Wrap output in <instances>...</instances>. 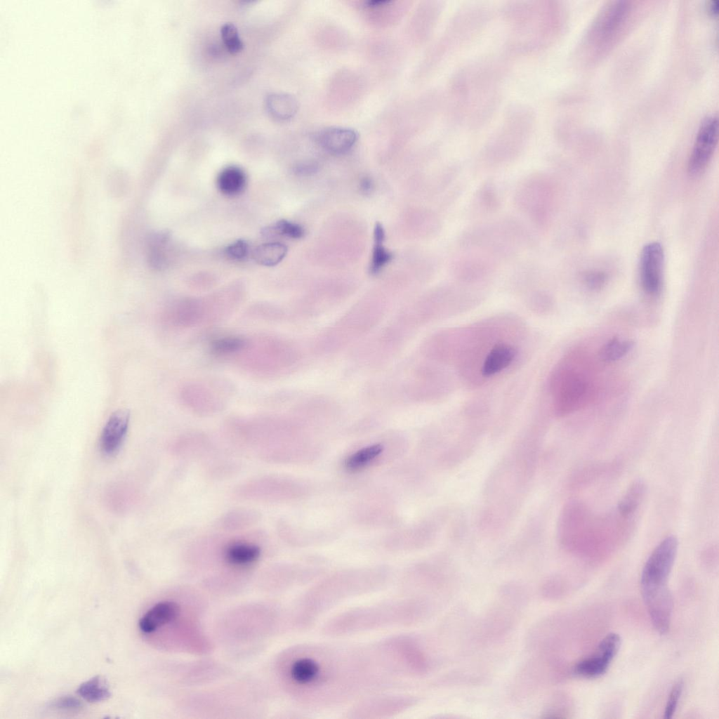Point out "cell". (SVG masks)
<instances>
[{"instance_id": "obj_1", "label": "cell", "mask_w": 719, "mask_h": 719, "mask_svg": "<svg viewBox=\"0 0 719 719\" xmlns=\"http://www.w3.org/2000/svg\"><path fill=\"white\" fill-rule=\"evenodd\" d=\"M288 673L303 703L329 708L389 685L392 678L375 645L312 642L296 651Z\"/></svg>"}, {"instance_id": "obj_2", "label": "cell", "mask_w": 719, "mask_h": 719, "mask_svg": "<svg viewBox=\"0 0 719 719\" xmlns=\"http://www.w3.org/2000/svg\"><path fill=\"white\" fill-rule=\"evenodd\" d=\"M509 70L502 55L482 57L458 68L449 80V124L471 131L484 127L501 104Z\"/></svg>"}, {"instance_id": "obj_3", "label": "cell", "mask_w": 719, "mask_h": 719, "mask_svg": "<svg viewBox=\"0 0 719 719\" xmlns=\"http://www.w3.org/2000/svg\"><path fill=\"white\" fill-rule=\"evenodd\" d=\"M509 28L506 53L527 55L545 51L553 42L560 27V9L553 1H513L501 8Z\"/></svg>"}, {"instance_id": "obj_4", "label": "cell", "mask_w": 719, "mask_h": 719, "mask_svg": "<svg viewBox=\"0 0 719 719\" xmlns=\"http://www.w3.org/2000/svg\"><path fill=\"white\" fill-rule=\"evenodd\" d=\"M421 605L411 594L356 607L331 617L322 627L328 636L339 637L410 626L419 618Z\"/></svg>"}, {"instance_id": "obj_5", "label": "cell", "mask_w": 719, "mask_h": 719, "mask_svg": "<svg viewBox=\"0 0 719 719\" xmlns=\"http://www.w3.org/2000/svg\"><path fill=\"white\" fill-rule=\"evenodd\" d=\"M535 124L536 114L532 107L525 103L512 104L506 111L501 125L482 148L481 159L490 166L513 161L525 150Z\"/></svg>"}, {"instance_id": "obj_6", "label": "cell", "mask_w": 719, "mask_h": 719, "mask_svg": "<svg viewBox=\"0 0 719 719\" xmlns=\"http://www.w3.org/2000/svg\"><path fill=\"white\" fill-rule=\"evenodd\" d=\"M310 588L306 605L309 619L315 621L321 614L345 600L381 588L384 580L375 578H330Z\"/></svg>"}, {"instance_id": "obj_7", "label": "cell", "mask_w": 719, "mask_h": 719, "mask_svg": "<svg viewBox=\"0 0 719 719\" xmlns=\"http://www.w3.org/2000/svg\"><path fill=\"white\" fill-rule=\"evenodd\" d=\"M587 508L578 501H570L562 508L558 523L560 543L570 550L602 543L600 520H594Z\"/></svg>"}, {"instance_id": "obj_8", "label": "cell", "mask_w": 719, "mask_h": 719, "mask_svg": "<svg viewBox=\"0 0 719 719\" xmlns=\"http://www.w3.org/2000/svg\"><path fill=\"white\" fill-rule=\"evenodd\" d=\"M678 548V539L670 535L655 547L647 558L640 578L644 602L665 600L672 598L667 583Z\"/></svg>"}, {"instance_id": "obj_9", "label": "cell", "mask_w": 719, "mask_h": 719, "mask_svg": "<svg viewBox=\"0 0 719 719\" xmlns=\"http://www.w3.org/2000/svg\"><path fill=\"white\" fill-rule=\"evenodd\" d=\"M489 8L470 5L459 9L451 18L439 46L441 58L449 56L475 39L491 18Z\"/></svg>"}, {"instance_id": "obj_10", "label": "cell", "mask_w": 719, "mask_h": 719, "mask_svg": "<svg viewBox=\"0 0 719 719\" xmlns=\"http://www.w3.org/2000/svg\"><path fill=\"white\" fill-rule=\"evenodd\" d=\"M287 355V348L284 342L265 336L247 338L244 347L232 358L245 370L270 376L284 366Z\"/></svg>"}, {"instance_id": "obj_11", "label": "cell", "mask_w": 719, "mask_h": 719, "mask_svg": "<svg viewBox=\"0 0 719 719\" xmlns=\"http://www.w3.org/2000/svg\"><path fill=\"white\" fill-rule=\"evenodd\" d=\"M232 387L223 380L198 381L182 387V403L194 414L210 416L223 411L227 404Z\"/></svg>"}, {"instance_id": "obj_12", "label": "cell", "mask_w": 719, "mask_h": 719, "mask_svg": "<svg viewBox=\"0 0 719 719\" xmlns=\"http://www.w3.org/2000/svg\"><path fill=\"white\" fill-rule=\"evenodd\" d=\"M414 699L407 694H376L363 696L350 711L349 717L378 718L398 714L409 708Z\"/></svg>"}, {"instance_id": "obj_13", "label": "cell", "mask_w": 719, "mask_h": 719, "mask_svg": "<svg viewBox=\"0 0 719 719\" xmlns=\"http://www.w3.org/2000/svg\"><path fill=\"white\" fill-rule=\"evenodd\" d=\"M550 194V185L545 177L537 176L527 180L520 187L516 202L536 224L544 226L548 220Z\"/></svg>"}, {"instance_id": "obj_14", "label": "cell", "mask_w": 719, "mask_h": 719, "mask_svg": "<svg viewBox=\"0 0 719 719\" xmlns=\"http://www.w3.org/2000/svg\"><path fill=\"white\" fill-rule=\"evenodd\" d=\"M718 117L715 114L704 119L698 129L688 161V172L692 176L700 175L710 161L718 143Z\"/></svg>"}, {"instance_id": "obj_15", "label": "cell", "mask_w": 719, "mask_h": 719, "mask_svg": "<svg viewBox=\"0 0 719 719\" xmlns=\"http://www.w3.org/2000/svg\"><path fill=\"white\" fill-rule=\"evenodd\" d=\"M664 251L660 244H647L642 250L639 272L643 291L650 296L657 295L663 282Z\"/></svg>"}, {"instance_id": "obj_16", "label": "cell", "mask_w": 719, "mask_h": 719, "mask_svg": "<svg viewBox=\"0 0 719 719\" xmlns=\"http://www.w3.org/2000/svg\"><path fill=\"white\" fill-rule=\"evenodd\" d=\"M620 647L621 641L616 635H606L598 645V652L577 663L574 667V673L587 678L602 675L607 671Z\"/></svg>"}, {"instance_id": "obj_17", "label": "cell", "mask_w": 719, "mask_h": 719, "mask_svg": "<svg viewBox=\"0 0 719 719\" xmlns=\"http://www.w3.org/2000/svg\"><path fill=\"white\" fill-rule=\"evenodd\" d=\"M628 10V3L626 1L617 0L607 4L591 27V39L598 44L610 39L624 22Z\"/></svg>"}, {"instance_id": "obj_18", "label": "cell", "mask_w": 719, "mask_h": 719, "mask_svg": "<svg viewBox=\"0 0 719 719\" xmlns=\"http://www.w3.org/2000/svg\"><path fill=\"white\" fill-rule=\"evenodd\" d=\"M168 324L175 328H190L208 323L206 303L195 299L174 302L165 312Z\"/></svg>"}, {"instance_id": "obj_19", "label": "cell", "mask_w": 719, "mask_h": 719, "mask_svg": "<svg viewBox=\"0 0 719 719\" xmlns=\"http://www.w3.org/2000/svg\"><path fill=\"white\" fill-rule=\"evenodd\" d=\"M130 420L128 411L117 410L114 412L104 426L100 439L101 452L107 456L116 454L126 437Z\"/></svg>"}, {"instance_id": "obj_20", "label": "cell", "mask_w": 719, "mask_h": 719, "mask_svg": "<svg viewBox=\"0 0 719 719\" xmlns=\"http://www.w3.org/2000/svg\"><path fill=\"white\" fill-rule=\"evenodd\" d=\"M316 138L319 144L327 152L342 154L355 145L358 139V133L350 128L331 126L321 130Z\"/></svg>"}, {"instance_id": "obj_21", "label": "cell", "mask_w": 719, "mask_h": 719, "mask_svg": "<svg viewBox=\"0 0 719 719\" xmlns=\"http://www.w3.org/2000/svg\"><path fill=\"white\" fill-rule=\"evenodd\" d=\"M261 548L257 542L247 539H234L225 543L222 555L230 565L243 567L258 560Z\"/></svg>"}, {"instance_id": "obj_22", "label": "cell", "mask_w": 719, "mask_h": 719, "mask_svg": "<svg viewBox=\"0 0 719 719\" xmlns=\"http://www.w3.org/2000/svg\"><path fill=\"white\" fill-rule=\"evenodd\" d=\"M646 494L644 482H634L619 502L614 514L627 526L633 528Z\"/></svg>"}, {"instance_id": "obj_23", "label": "cell", "mask_w": 719, "mask_h": 719, "mask_svg": "<svg viewBox=\"0 0 719 719\" xmlns=\"http://www.w3.org/2000/svg\"><path fill=\"white\" fill-rule=\"evenodd\" d=\"M180 606L173 601L159 602L151 607L140 619L139 628L145 633H150L174 621L180 614Z\"/></svg>"}, {"instance_id": "obj_24", "label": "cell", "mask_w": 719, "mask_h": 719, "mask_svg": "<svg viewBox=\"0 0 719 719\" xmlns=\"http://www.w3.org/2000/svg\"><path fill=\"white\" fill-rule=\"evenodd\" d=\"M211 448L209 438L200 433H189L178 438L172 446L176 456L196 457L209 452Z\"/></svg>"}, {"instance_id": "obj_25", "label": "cell", "mask_w": 719, "mask_h": 719, "mask_svg": "<svg viewBox=\"0 0 719 719\" xmlns=\"http://www.w3.org/2000/svg\"><path fill=\"white\" fill-rule=\"evenodd\" d=\"M588 385L586 381L574 376L562 384L559 395V409L561 412H568L581 402L587 393Z\"/></svg>"}, {"instance_id": "obj_26", "label": "cell", "mask_w": 719, "mask_h": 719, "mask_svg": "<svg viewBox=\"0 0 719 719\" xmlns=\"http://www.w3.org/2000/svg\"><path fill=\"white\" fill-rule=\"evenodd\" d=\"M515 350L506 344L494 347L486 357L482 366L484 376H493L506 369L513 361Z\"/></svg>"}, {"instance_id": "obj_27", "label": "cell", "mask_w": 719, "mask_h": 719, "mask_svg": "<svg viewBox=\"0 0 719 719\" xmlns=\"http://www.w3.org/2000/svg\"><path fill=\"white\" fill-rule=\"evenodd\" d=\"M260 513L251 508H237L226 513L219 520L220 527L227 531L246 529L256 524Z\"/></svg>"}, {"instance_id": "obj_28", "label": "cell", "mask_w": 719, "mask_h": 719, "mask_svg": "<svg viewBox=\"0 0 719 719\" xmlns=\"http://www.w3.org/2000/svg\"><path fill=\"white\" fill-rule=\"evenodd\" d=\"M266 107L275 119L286 121L291 119L298 110L296 98L286 93H273L268 96Z\"/></svg>"}, {"instance_id": "obj_29", "label": "cell", "mask_w": 719, "mask_h": 719, "mask_svg": "<svg viewBox=\"0 0 719 719\" xmlns=\"http://www.w3.org/2000/svg\"><path fill=\"white\" fill-rule=\"evenodd\" d=\"M246 182L245 173L236 166L225 168L217 178L218 189L227 196H235L241 193L245 187Z\"/></svg>"}, {"instance_id": "obj_30", "label": "cell", "mask_w": 719, "mask_h": 719, "mask_svg": "<svg viewBox=\"0 0 719 719\" xmlns=\"http://www.w3.org/2000/svg\"><path fill=\"white\" fill-rule=\"evenodd\" d=\"M169 241V235L166 232H156L150 236L147 259L150 267L161 270L167 265Z\"/></svg>"}, {"instance_id": "obj_31", "label": "cell", "mask_w": 719, "mask_h": 719, "mask_svg": "<svg viewBox=\"0 0 719 719\" xmlns=\"http://www.w3.org/2000/svg\"><path fill=\"white\" fill-rule=\"evenodd\" d=\"M374 246L370 264L371 274H377L393 259V254L383 246L385 231L382 225L376 223L374 231Z\"/></svg>"}, {"instance_id": "obj_32", "label": "cell", "mask_w": 719, "mask_h": 719, "mask_svg": "<svg viewBox=\"0 0 719 719\" xmlns=\"http://www.w3.org/2000/svg\"><path fill=\"white\" fill-rule=\"evenodd\" d=\"M287 253V247L279 242H270L258 246L253 251L256 262L264 266H274L281 262Z\"/></svg>"}, {"instance_id": "obj_33", "label": "cell", "mask_w": 719, "mask_h": 719, "mask_svg": "<svg viewBox=\"0 0 719 719\" xmlns=\"http://www.w3.org/2000/svg\"><path fill=\"white\" fill-rule=\"evenodd\" d=\"M247 338L240 336H221L213 340L211 352L216 356L232 358L244 347Z\"/></svg>"}, {"instance_id": "obj_34", "label": "cell", "mask_w": 719, "mask_h": 719, "mask_svg": "<svg viewBox=\"0 0 719 719\" xmlns=\"http://www.w3.org/2000/svg\"><path fill=\"white\" fill-rule=\"evenodd\" d=\"M77 693L91 703L104 701L110 697L106 682L100 676H95L83 682L77 689Z\"/></svg>"}, {"instance_id": "obj_35", "label": "cell", "mask_w": 719, "mask_h": 719, "mask_svg": "<svg viewBox=\"0 0 719 719\" xmlns=\"http://www.w3.org/2000/svg\"><path fill=\"white\" fill-rule=\"evenodd\" d=\"M633 346L634 343L632 341L613 338L600 348L599 357L605 362H616L630 352Z\"/></svg>"}, {"instance_id": "obj_36", "label": "cell", "mask_w": 719, "mask_h": 719, "mask_svg": "<svg viewBox=\"0 0 719 719\" xmlns=\"http://www.w3.org/2000/svg\"><path fill=\"white\" fill-rule=\"evenodd\" d=\"M489 265L481 259L466 258L459 260L454 266L455 273L464 279H475L484 275Z\"/></svg>"}, {"instance_id": "obj_37", "label": "cell", "mask_w": 719, "mask_h": 719, "mask_svg": "<svg viewBox=\"0 0 719 719\" xmlns=\"http://www.w3.org/2000/svg\"><path fill=\"white\" fill-rule=\"evenodd\" d=\"M382 451L383 447L380 444L363 448L349 456L345 461V466L350 470L361 468L378 456Z\"/></svg>"}, {"instance_id": "obj_38", "label": "cell", "mask_w": 719, "mask_h": 719, "mask_svg": "<svg viewBox=\"0 0 719 719\" xmlns=\"http://www.w3.org/2000/svg\"><path fill=\"white\" fill-rule=\"evenodd\" d=\"M220 34L225 46L230 53H237L243 49V43L237 27L233 24H224L221 27Z\"/></svg>"}, {"instance_id": "obj_39", "label": "cell", "mask_w": 719, "mask_h": 719, "mask_svg": "<svg viewBox=\"0 0 719 719\" xmlns=\"http://www.w3.org/2000/svg\"><path fill=\"white\" fill-rule=\"evenodd\" d=\"M268 231L291 239H300L304 235V230L300 225L286 220L277 222Z\"/></svg>"}, {"instance_id": "obj_40", "label": "cell", "mask_w": 719, "mask_h": 719, "mask_svg": "<svg viewBox=\"0 0 719 719\" xmlns=\"http://www.w3.org/2000/svg\"><path fill=\"white\" fill-rule=\"evenodd\" d=\"M683 687L684 683L681 680H678L673 685L666 701L664 715V718L669 719L673 717L682 693Z\"/></svg>"}, {"instance_id": "obj_41", "label": "cell", "mask_w": 719, "mask_h": 719, "mask_svg": "<svg viewBox=\"0 0 719 719\" xmlns=\"http://www.w3.org/2000/svg\"><path fill=\"white\" fill-rule=\"evenodd\" d=\"M48 707L60 711H79L84 708V704L81 700L74 697L65 696L51 701Z\"/></svg>"}, {"instance_id": "obj_42", "label": "cell", "mask_w": 719, "mask_h": 719, "mask_svg": "<svg viewBox=\"0 0 719 719\" xmlns=\"http://www.w3.org/2000/svg\"><path fill=\"white\" fill-rule=\"evenodd\" d=\"M479 198L482 206L489 211L496 210L499 206V201L491 183H487L482 187Z\"/></svg>"}, {"instance_id": "obj_43", "label": "cell", "mask_w": 719, "mask_h": 719, "mask_svg": "<svg viewBox=\"0 0 719 719\" xmlns=\"http://www.w3.org/2000/svg\"><path fill=\"white\" fill-rule=\"evenodd\" d=\"M247 315L256 319L273 320L279 317L280 312L272 306L262 305H256L251 308V310L247 312Z\"/></svg>"}, {"instance_id": "obj_44", "label": "cell", "mask_w": 719, "mask_h": 719, "mask_svg": "<svg viewBox=\"0 0 719 719\" xmlns=\"http://www.w3.org/2000/svg\"><path fill=\"white\" fill-rule=\"evenodd\" d=\"M248 249L249 246L246 241L240 239L227 246L225 253L232 260H240L247 256Z\"/></svg>"}, {"instance_id": "obj_45", "label": "cell", "mask_w": 719, "mask_h": 719, "mask_svg": "<svg viewBox=\"0 0 719 719\" xmlns=\"http://www.w3.org/2000/svg\"><path fill=\"white\" fill-rule=\"evenodd\" d=\"M583 281L588 289L591 290H598L600 289L605 285L606 282V275L602 272H589L584 275Z\"/></svg>"}, {"instance_id": "obj_46", "label": "cell", "mask_w": 719, "mask_h": 719, "mask_svg": "<svg viewBox=\"0 0 719 719\" xmlns=\"http://www.w3.org/2000/svg\"><path fill=\"white\" fill-rule=\"evenodd\" d=\"M373 187L374 184L372 180L369 177H364L360 183V190L364 194L370 193Z\"/></svg>"}, {"instance_id": "obj_47", "label": "cell", "mask_w": 719, "mask_h": 719, "mask_svg": "<svg viewBox=\"0 0 719 719\" xmlns=\"http://www.w3.org/2000/svg\"><path fill=\"white\" fill-rule=\"evenodd\" d=\"M708 12L714 16H717L718 11V1L717 0H711L708 4Z\"/></svg>"}, {"instance_id": "obj_48", "label": "cell", "mask_w": 719, "mask_h": 719, "mask_svg": "<svg viewBox=\"0 0 719 719\" xmlns=\"http://www.w3.org/2000/svg\"><path fill=\"white\" fill-rule=\"evenodd\" d=\"M390 2V1L388 0H373L367 1L366 5L370 8H376L384 6Z\"/></svg>"}]
</instances>
